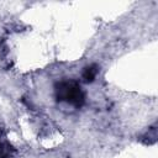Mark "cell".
<instances>
[{
	"label": "cell",
	"mask_w": 158,
	"mask_h": 158,
	"mask_svg": "<svg viewBox=\"0 0 158 158\" xmlns=\"http://www.w3.org/2000/svg\"><path fill=\"white\" fill-rule=\"evenodd\" d=\"M54 95L57 101L67 102L75 107H81L85 102V93L80 84L73 79H63L54 85Z\"/></svg>",
	"instance_id": "6da1fadb"
},
{
	"label": "cell",
	"mask_w": 158,
	"mask_h": 158,
	"mask_svg": "<svg viewBox=\"0 0 158 158\" xmlns=\"http://www.w3.org/2000/svg\"><path fill=\"white\" fill-rule=\"evenodd\" d=\"M15 153V148L10 144V142L4 137L0 130V158H11Z\"/></svg>",
	"instance_id": "7a4b0ae2"
},
{
	"label": "cell",
	"mask_w": 158,
	"mask_h": 158,
	"mask_svg": "<svg viewBox=\"0 0 158 158\" xmlns=\"http://www.w3.org/2000/svg\"><path fill=\"white\" fill-rule=\"evenodd\" d=\"M98 73H99V65L93 63V64L86 65V67L83 69V72H81V78L84 79L85 83H93V81L95 80Z\"/></svg>",
	"instance_id": "3957f363"
},
{
	"label": "cell",
	"mask_w": 158,
	"mask_h": 158,
	"mask_svg": "<svg viewBox=\"0 0 158 158\" xmlns=\"http://www.w3.org/2000/svg\"><path fill=\"white\" fill-rule=\"evenodd\" d=\"M141 141H142L143 143H146V144H152V143H154V142L157 141V130H156V127H151V128L148 130V132L141 138Z\"/></svg>",
	"instance_id": "277c9868"
}]
</instances>
